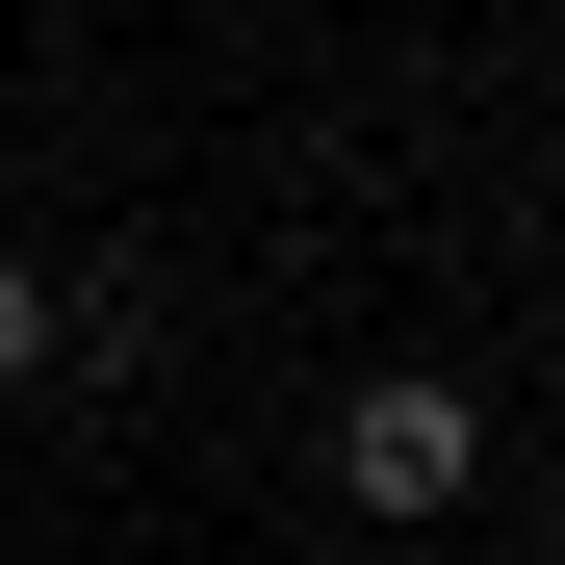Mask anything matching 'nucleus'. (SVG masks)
Returning a JSON list of instances; mask_svg holds the SVG:
<instances>
[{"instance_id": "f03ea898", "label": "nucleus", "mask_w": 565, "mask_h": 565, "mask_svg": "<svg viewBox=\"0 0 565 565\" xmlns=\"http://www.w3.org/2000/svg\"><path fill=\"white\" fill-rule=\"evenodd\" d=\"M26 360H52V282H26V257H0V386H26Z\"/></svg>"}, {"instance_id": "f257e3e1", "label": "nucleus", "mask_w": 565, "mask_h": 565, "mask_svg": "<svg viewBox=\"0 0 565 565\" xmlns=\"http://www.w3.org/2000/svg\"><path fill=\"white\" fill-rule=\"evenodd\" d=\"M334 489L360 514H462V489H489V386H437V360H386V386H334Z\"/></svg>"}]
</instances>
